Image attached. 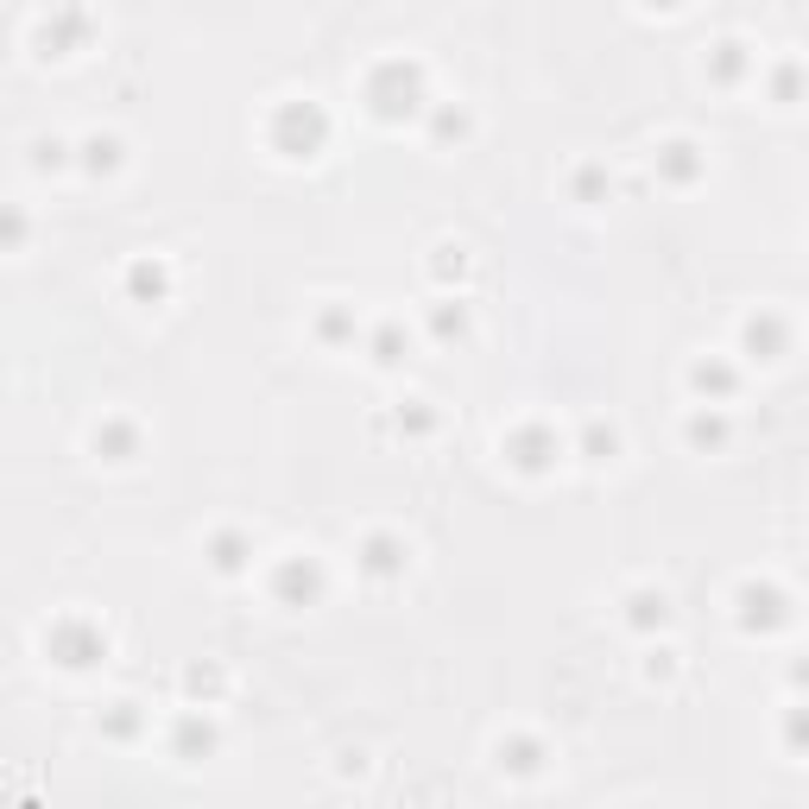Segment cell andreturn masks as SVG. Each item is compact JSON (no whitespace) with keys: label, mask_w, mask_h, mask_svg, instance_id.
<instances>
[{"label":"cell","mask_w":809,"mask_h":809,"mask_svg":"<svg viewBox=\"0 0 809 809\" xmlns=\"http://www.w3.org/2000/svg\"><path fill=\"white\" fill-rule=\"evenodd\" d=\"M556 449H563V437H556L551 424H518L513 437H506V455H513V468H525V475H544L556 462Z\"/></svg>","instance_id":"cell-5"},{"label":"cell","mask_w":809,"mask_h":809,"mask_svg":"<svg viewBox=\"0 0 809 809\" xmlns=\"http://www.w3.org/2000/svg\"><path fill=\"white\" fill-rule=\"evenodd\" d=\"M658 165L670 171V178H677V184H690L702 158H696V146H690V140H670V146H658Z\"/></svg>","instance_id":"cell-12"},{"label":"cell","mask_w":809,"mask_h":809,"mask_svg":"<svg viewBox=\"0 0 809 809\" xmlns=\"http://www.w3.org/2000/svg\"><path fill=\"white\" fill-rule=\"evenodd\" d=\"M690 437H696V442H721V437H728V424L708 411V418H690Z\"/></svg>","instance_id":"cell-24"},{"label":"cell","mask_w":809,"mask_h":809,"mask_svg":"<svg viewBox=\"0 0 809 809\" xmlns=\"http://www.w3.org/2000/svg\"><path fill=\"white\" fill-rule=\"evenodd\" d=\"M266 140L285 152V158H317L323 140H330V114L317 108L310 95H292V102H279L272 120H266Z\"/></svg>","instance_id":"cell-1"},{"label":"cell","mask_w":809,"mask_h":809,"mask_svg":"<svg viewBox=\"0 0 809 809\" xmlns=\"http://www.w3.org/2000/svg\"><path fill=\"white\" fill-rule=\"evenodd\" d=\"M690 380H696V393H715V399H728V393H734V373L721 368V361H702Z\"/></svg>","instance_id":"cell-19"},{"label":"cell","mask_w":809,"mask_h":809,"mask_svg":"<svg viewBox=\"0 0 809 809\" xmlns=\"http://www.w3.org/2000/svg\"><path fill=\"white\" fill-rule=\"evenodd\" d=\"M462 266H468V259H462V247H437V272H442V279H449V272H462Z\"/></svg>","instance_id":"cell-30"},{"label":"cell","mask_w":809,"mask_h":809,"mask_svg":"<svg viewBox=\"0 0 809 809\" xmlns=\"http://www.w3.org/2000/svg\"><path fill=\"white\" fill-rule=\"evenodd\" d=\"M127 285H133V297H165V292H171V272H165L158 259H133Z\"/></svg>","instance_id":"cell-11"},{"label":"cell","mask_w":809,"mask_h":809,"mask_svg":"<svg viewBox=\"0 0 809 809\" xmlns=\"http://www.w3.org/2000/svg\"><path fill=\"white\" fill-rule=\"evenodd\" d=\"M190 690H196V696H216L221 677H216V670H190Z\"/></svg>","instance_id":"cell-31"},{"label":"cell","mask_w":809,"mask_h":809,"mask_svg":"<svg viewBox=\"0 0 809 809\" xmlns=\"http://www.w3.org/2000/svg\"><path fill=\"white\" fill-rule=\"evenodd\" d=\"M601 184H607V178H601L594 165H589V171H582V178H576V190H582V196H601Z\"/></svg>","instance_id":"cell-32"},{"label":"cell","mask_w":809,"mask_h":809,"mask_svg":"<svg viewBox=\"0 0 809 809\" xmlns=\"http://www.w3.org/2000/svg\"><path fill=\"white\" fill-rule=\"evenodd\" d=\"M272 594H279L285 607H310V601L323 594V563H317V556H285V563L272 569Z\"/></svg>","instance_id":"cell-4"},{"label":"cell","mask_w":809,"mask_h":809,"mask_svg":"<svg viewBox=\"0 0 809 809\" xmlns=\"http://www.w3.org/2000/svg\"><path fill=\"white\" fill-rule=\"evenodd\" d=\"M171 746H178V753H184V759H196V753H209V746H216V728H209V721H203V715H196V708H190L184 721H178V728H171Z\"/></svg>","instance_id":"cell-10"},{"label":"cell","mask_w":809,"mask_h":809,"mask_svg":"<svg viewBox=\"0 0 809 809\" xmlns=\"http://www.w3.org/2000/svg\"><path fill=\"white\" fill-rule=\"evenodd\" d=\"M26 241V216L20 209H0V247H20Z\"/></svg>","instance_id":"cell-22"},{"label":"cell","mask_w":809,"mask_h":809,"mask_svg":"<svg viewBox=\"0 0 809 809\" xmlns=\"http://www.w3.org/2000/svg\"><path fill=\"white\" fill-rule=\"evenodd\" d=\"M538 759H544L538 740H500V766H513V772H538Z\"/></svg>","instance_id":"cell-15"},{"label":"cell","mask_w":809,"mask_h":809,"mask_svg":"<svg viewBox=\"0 0 809 809\" xmlns=\"http://www.w3.org/2000/svg\"><path fill=\"white\" fill-rule=\"evenodd\" d=\"M44 652L64 664V670H89V664L108 658V632L95 620H82V614H64V620L44 626Z\"/></svg>","instance_id":"cell-3"},{"label":"cell","mask_w":809,"mask_h":809,"mask_svg":"<svg viewBox=\"0 0 809 809\" xmlns=\"http://www.w3.org/2000/svg\"><path fill=\"white\" fill-rule=\"evenodd\" d=\"M95 449H102L108 462H127V455L140 449V431H133L127 418H108V424H95Z\"/></svg>","instance_id":"cell-8"},{"label":"cell","mask_w":809,"mask_h":809,"mask_svg":"<svg viewBox=\"0 0 809 809\" xmlns=\"http://www.w3.org/2000/svg\"><path fill=\"white\" fill-rule=\"evenodd\" d=\"M82 26H89V20H82V13H57V20H51V13H44V20H38V33H44V44H51V51H57V44H64V38H76V33H82Z\"/></svg>","instance_id":"cell-17"},{"label":"cell","mask_w":809,"mask_h":809,"mask_svg":"<svg viewBox=\"0 0 809 809\" xmlns=\"http://www.w3.org/2000/svg\"><path fill=\"white\" fill-rule=\"evenodd\" d=\"M715 76H740V44H715Z\"/></svg>","instance_id":"cell-26"},{"label":"cell","mask_w":809,"mask_h":809,"mask_svg":"<svg viewBox=\"0 0 809 809\" xmlns=\"http://www.w3.org/2000/svg\"><path fill=\"white\" fill-rule=\"evenodd\" d=\"M437 335H462V304H455V310L437 304Z\"/></svg>","instance_id":"cell-27"},{"label":"cell","mask_w":809,"mask_h":809,"mask_svg":"<svg viewBox=\"0 0 809 809\" xmlns=\"http://www.w3.org/2000/svg\"><path fill=\"white\" fill-rule=\"evenodd\" d=\"M746 348L772 361L778 348H784V323H778V317H753V323H746Z\"/></svg>","instance_id":"cell-13"},{"label":"cell","mask_w":809,"mask_h":809,"mask_svg":"<svg viewBox=\"0 0 809 809\" xmlns=\"http://www.w3.org/2000/svg\"><path fill=\"white\" fill-rule=\"evenodd\" d=\"M431 424H437V418L424 411V399H411V404H404V411H399V431H418V437H424Z\"/></svg>","instance_id":"cell-23"},{"label":"cell","mask_w":809,"mask_h":809,"mask_svg":"<svg viewBox=\"0 0 809 809\" xmlns=\"http://www.w3.org/2000/svg\"><path fill=\"white\" fill-rule=\"evenodd\" d=\"M626 620L639 626V632H652V626L670 620V601H664L658 589H632V594H626Z\"/></svg>","instance_id":"cell-9"},{"label":"cell","mask_w":809,"mask_h":809,"mask_svg":"<svg viewBox=\"0 0 809 809\" xmlns=\"http://www.w3.org/2000/svg\"><path fill=\"white\" fill-rule=\"evenodd\" d=\"M82 152H89V171H114V165H120V140H114V133L82 140Z\"/></svg>","instance_id":"cell-20"},{"label":"cell","mask_w":809,"mask_h":809,"mask_svg":"<svg viewBox=\"0 0 809 809\" xmlns=\"http://www.w3.org/2000/svg\"><path fill=\"white\" fill-rule=\"evenodd\" d=\"M614 442H620V437H614V424H589V431H582V449H589L594 462H607V455H614Z\"/></svg>","instance_id":"cell-21"},{"label":"cell","mask_w":809,"mask_h":809,"mask_svg":"<svg viewBox=\"0 0 809 809\" xmlns=\"http://www.w3.org/2000/svg\"><path fill=\"white\" fill-rule=\"evenodd\" d=\"M468 127V114L462 108H437V133H462Z\"/></svg>","instance_id":"cell-29"},{"label":"cell","mask_w":809,"mask_h":809,"mask_svg":"<svg viewBox=\"0 0 809 809\" xmlns=\"http://www.w3.org/2000/svg\"><path fill=\"white\" fill-rule=\"evenodd\" d=\"M740 620H746V626H778V620H784V594L746 582V589H740Z\"/></svg>","instance_id":"cell-7"},{"label":"cell","mask_w":809,"mask_h":809,"mask_svg":"<svg viewBox=\"0 0 809 809\" xmlns=\"http://www.w3.org/2000/svg\"><path fill=\"white\" fill-rule=\"evenodd\" d=\"M102 734H114V740H133V734H140V702H108Z\"/></svg>","instance_id":"cell-14"},{"label":"cell","mask_w":809,"mask_h":809,"mask_svg":"<svg viewBox=\"0 0 809 809\" xmlns=\"http://www.w3.org/2000/svg\"><path fill=\"white\" fill-rule=\"evenodd\" d=\"M368 102H373V114H386V120L418 114L424 108V70H418L411 57H380L368 70Z\"/></svg>","instance_id":"cell-2"},{"label":"cell","mask_w":809,"mask_h":809,"mask_svg":"<svg viewBox=\"0 0 809 809\" xmlns=\"http://www.w3.org/2000/svg\"><path fill=\"white\" fill-rule=\"evenodd\" d=\"M209 556H216V569H241V563H247V538H241V531H216V538H209Z\"/></svg>","instance_id":"cell-16"},{"label":"cell","mask_w":809,"mask_h":809,"mask_svg":"<svg viewBox=\"0 0 809 809\" xmlns=\"http://www.w3.org/2000/svg\"><path fill=\"white\" fill-rule=\"evenodd\" d=\"M361 569H368V576H399V569H404V544L393 538V531H373L368 544H361Z\"/></svg>","instance_id":"cell-6"},{"label":"cell","mask_w":809,"mask_h":809,"mask_svg":"<svg viewBox=\"0 0 809 809\" xmlns=\"http://www.w3.org/2000/svg\"><path fill=\"white\" fill-rule=\"evenodd\" d=\"M317 330L330 335V342H342V335H355V323H348V310H323V323Z\"/></svg>","instance_id":"cell-25"},{"label":"cell","mask_w":809,"mask_h":809,"mask_svg":"<svg viewBox=\"0 0 809 809\" xmlns=\"http://www.w3.org/2000/svg\"><path fill=\"white\" fill-rule=\"evenodd\" d=\"M399 355H404V330H399V323H380V330H373V361L393 368Z\"/></svg>","instance_id":"cell-18"},{"label":"cell","mask_w":809,"mask_h":809,"mask_svg":"<svg viewBox=\"0 0 809 809\" xmlns=\"http://www.w3.org/2000/svg\"><path fill=\"white\" fill-rule=\"evenodd\" d=\"M33 158H38V165H64V140H38Z\"/></svg>","instance_id":"cell-28"}]
</instances>
